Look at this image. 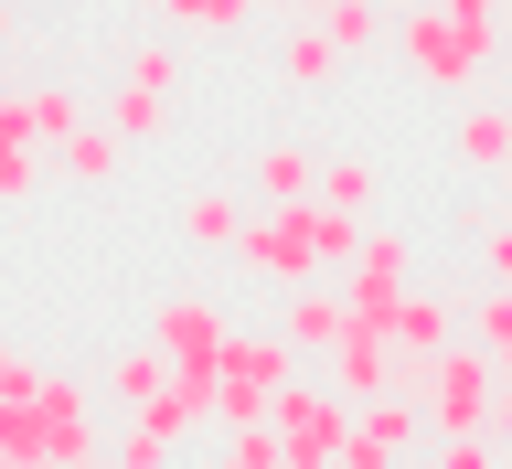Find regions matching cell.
I'll return each mask as SVG.
<instances>
[{
	"label": "cell",
	"instance_id": "obj_26",
	"mask_svg": "<svg viewBox=\"0 0 512 469\" xmlns=\"http://www.w3.org/2000/svg\"><path fill=\"white\" fill-rule=\"evenodd\" d=\"M480 267H491V278H512V214H502V224H480Z\"/></svg>",
	"mask_w": 512,
	"mask_h": 469
},
{
	"label": "cell",
	"instance_id": "obj_12",
	"mask_svg": "<svg viewBox=\"0 0 512 469\" xmlns=\"http://www.w3.org/2000/svg\"><path fill=\"white\" fill-rule=\"evenodd\" d=\"M118 160H128V139H118L107 118H75V128L54 139V171H64V182H118Z\"/></svg>",
	"mask_w": 512,
	"mask_h": 469
},
{
	"label": "cell",
	"instance_id": "obj_20",
	"mask_svg": "<svg viewBox=\"0 0 512 469\" xmlns=\"http://www.w3.org/2000/svg\"><path fill=\"white\" fill-rule=\"evenodd\" d=\"M107 128H118V139H160V128H171V96L160 86H118L107 96Z\"/></svg>",
	"mask_w": 512,
	"mask_h": 469
},
{
	"label": "cell",
	"instance_id": "obj_29",
	"mask_svg": "<svg viewBox=\"0 0 512 469\" xmlns=\"http://www.w3.org/2000/svg\"><path fill=\"white\" fill-rule=\"evenodd\" d=\"M278 11H299V22H320V11H331V0H278Z\"/></svg>",
	"mask_w": 512,
	"mask_h": 469
},
{
	"label": "cell",
	"instance_id": "obj_2",
	"mask_svg": "<svg viewBox=\"0 0 512 469\" xmlns=\"http://www.w3.org/2000/svg\"><path fill=\"white\" fill-rule=\"evenodd\" d=\"M384 43L406 54L416 86L470 96L480 75H491V54H502V0H406V11L384 22Z\"/></svg>",
	"mask_w": 512,
	"mask_h": 469
},
{
	"label": "cell",
	"instance_id": "obj_15",
	"mask_svg": "<svg viewBox=\"0 0 512 469\" xmlns=\"http://www.w3.org/2000/svg\"><path fill=\"white\" fill-rule=\"evenodd\" d=\"M235 224H246V203H235V182H203V192H192V203H182V246H235Z\"/></svg>",
	"mask_w": 512,
	"mask_h": 469
},
{
	"label": "cell",
	"instance_id": "obj_25",
	"mask_svg": "<svg viewBox=\"0 0 512 469\" xmlns=\"http://www.w3.org/2000/svg\"><path fill=\"white\" fill-rule=\"evenodd\" d=\"M128 86H160V96H171V86H182V54H171V43H139V54H128Z\"/></svg>",
	"mask_w": 512,
	"mask_h": 469
},
{
	"label": "cell",
	"instance_id": "obj_18",
	"mask_svg": "<svg viewBox=\"0 0 512 469\" xmlns=\"http://www.w3.org/2000/svg\"><path fill=\"white\" fill-rule=\"evenodd\" d=\"M320 203H331V214H374V160L363 150H342V160H320Z\"/></svg>",
	"mask_w": 512,
	"mask_h": 469
},
{
	"label": "cell",
	"instance_id": "obj_3",
	"mask_svg": "<svg viewBox=\"0 0 512 469\" xmlns=\"http://www.w3.org/2000/svg\"><path fill=\"white\" fill-rule=\"evenodd\" d=\"M86 459H107V438L86 416V384L32 374L22 395H0V469H86Z\"/></svg>",
	"mask_w": 512,
	"mask_h": 469
},
{
	"label": "cell",
	"instance_id": "obj_23",
	"mask_svg": "<svg viewBox=\"0 0 512 469\" xmlns=\"http://www.w3.org/2000/svg\"><path fill=\"white\" fill-rule=\"evenodd\" d=\"M331 64H342V54H331V32H320V22H299V32H288V54H278V75H288V86H320Z\"/></svg>",
	"mask_w": 512,
	"mask_h": 469
},
{
	"label": "cell",
	"instance_id": "obj_6",
	"mask_svg": "<svg viewBox=\"0 0 512 469\" xmlns=\"http://www.w3.org/2000/svg\"><path fill=\"white\" fill-rule=\"evenodd\" d=\"M491 384H502V363L459 331V342L427 352V384H416V406H427V427H491Z\"/></svg>",
	"mask_w": 512,
	"mask_h": 469
},
{
	"label": "cell",
	"instance_id": "obj_5",
	"mask_svg": "<svg viewBox=\"0 0 512 469\" xmlns=\"http://www.w3.org/2000/svg\"><path fill=\"white\" fill-rule=\"evenodd\" d=\"M299 374V352H288V331H235V342L214 352V427H246V416H267V395Z\"/></svg>",
	"mask_w": 512,
	"mask_h": 469
},
{
	"label": "cell",
	"instance_id": "obj_31",
	"mask_svg": "<svg viewBox=\"0 0 512 469\" xmlns=\"http://www.w3.org/2000/svg\"><path fill=\"white\" fill-rule=\"evenodd\" d=\"M0 11H22V0H0Z\"/></svg>",
	"mask_w": 512,
	"mask_h": 469
},
{
	"label": "cell",
	"instance_id": "obj_4",
	"mask_svg": "<svg viewBox=\"0 0 512 469\" xmlns=\"http://www.w3.org/2000/svg\"><path fill=\"white\" fill-rule=\"evenodd\" d=\"M267 427H278V459H299V469H342L352 395H342V384H299V374H288L278 395H267Z\"/></svg>",
	"mask_w": 512,
	"mask_h": 469
},
{
	"label": "cell",
	"instance_id": "obj_19",
	"mask_svg": "<svg viewBox=\"0 0 512 469\" xmlns=\"http://www.w3.org/2000/svg\"><path fill=\"white\" fill-rule=\"evenodd\" d=\"M320 32H331V54H374V43H384V11H374V0H331V11H320Z\"/></svg>",
	"mask_w": 512,
	"mask_h": 469
},
{
	"label": "cell",
	"instance_id": "obj_32",
	"mask_svg": "<svg viewBox=\"0 0 512 469\" xmlns=\"http://www.w3.org/2000/svg\"><path fill=\"white\" fill-rule=\"evenodd\" d=\"M139 11H160V0H139Z\"/></svg>",
	"mask_w": 512,
	"mask_h": 469
},
{
	"label": "cell",
	"instance_id": "obj_24",
	"mask_svg": "<svg viewBox=\"0 0 512 469\" xmlns=\"http://www.w3.org/2000/svg\"><path fill=\"white\" fill-rule=\"evenodd\" d=\"M224 469H278V427H267V416L224 427Z\"/></svg>",
	"mask_w": 512,
	"mask_h": 469
},
{
	"label": "cell",
	"instance_id": "obj_22",
	"mask_svg": "<svg viewBox=\"0 0 512 469\" xmlns=\"http://www.w3.org/2000/svg\"><path fill=\"white\" fill-rule=\"evenodd\" d=\"M22 118H32V139H43V150H54L64 128L86 118V96H75V86H22Z\"/></svg>",
	"mask_w": 512,
	"mask_h": 469
},
{
	"label": "cell",
	"instance_id": "obj_17",
	"mask_svg": "<svg viewBox=\"0 0 512 469\" xmlns=\"http://www.w3.org/2000/svg\"><path fill=\"white\" fill-rule=\"evenodd\" d=\"M459 331H470L491 363H512V278H491V288H480L470 310H459Z\"/></svg>",
	"mask_w": 512,
	"mask_h": 469
},
{
	"label": "cell",
	"instance_id": "obj_13",
	"mask_svg": "<svg viewBox=\"0 0 512 469\" xmlns=\"http://www.w3.org/2000/svg\"><path fill=\"white\" fill-rule=\"evenodd\" d=\"M502 150H512V107L502 96H459V171H502Z\"/></svg>",
	"mask_w": 512,
	"mask_h": 469
},
{
	"label": "cell",
	"instance_id": "obj_16",
	"mask_svg": "<svg viewBox=\"0 0 512 469\" xmlns=\"http://www.w3.org/2000/svg\"><path fill=\"white\" fill-rule=\"evenodd\" d=\"M160 384H171V352H160V342H128L118 363H107V395H118V406H150Z\"/></svg>",
	"mask_w": 512,
	"mask_h": 469
},
{
	"label": "cell",
	"instance_id": "obj_28",
	"mask_svg": "<svg viewBox=\"0 0 512 469\" xmlns=\"http://www.w3.org/2000/svg\"><path fill=\"white\" fill-rule=\"evenodd\" d=\"M32 374H43V363H32V352H11V342H0V395H22Z\"/></svg>",
	"mask_w": 512,
	"mask_h": 469
},
{
	"label": "cell",
	"instance_id": "obj_27",
	"mask_svg": "<svg viewBox=\"0 0 512 469\" xmlns=\"http://www.w3.org/2000/svg\"><path fill=\"white\" fill-rule=\"evenodd\" d=\"M491 448L512 459V363H502V384H491Z\"/></svg>",
	"mask_w": 512,
	"mask_h": 469
},
{
	"label": "cell",
	"instance_id": "obj_21",
	"mask_svg": "<svg viewBox=\"0 0 512 469\" xmlns=\"http://www.w3.org/2000/svg\"><path fill=\"white\" fill-rule=\"evenodd\" d=\"M160 22L171 32H246L256 0H160Z\"/></svg>",
	"mask_w": 512,
	"mask_h": 469
},
{
	"label": "cell",
	"instance_id": "obj_8",
	"mask_svg": "<svg viewBox=\"0 0 512 469\" xmlns=\"http://www.w3.org/2000/svg\"><path fill=\"white\" fill-rule=\"evenodd\" d=\"M406 288H416V246L395 235V224H363V246H352V267H342V299L363 320H384Z\"/></svg>",
	"mask_w": 512,
	"mask_h": 469
},
{
	"label": "cell",
	"instance_id": "obj_9",
	"mask_svg": "<svg viewBox=\"0 0 512 469\" xmlns=\"http://www.w3.org/2000/svg\"><path fill=\"white\" fill-rule=\"evenodd\" d=\"M150 342L171 352V363H214V352L235 342V310H224V299H203V288H171V299L150 310Z\"/></svg>",
	"mask_w": 512,
	"mask_h": 469
},
{
	"label": "cell",
	"instance_id": "obj_14",
	"mask_svg": "<svg viewBox=\"0 0 512 469\" xmlns=\"http://www.w3.org/2000/svg\"><path fill=\"white\" fill-rule=\"evenodd\" d=\"M310 182H320V160L288 150V139H267V150L246 160V192H256V203H310Z\"/></svg>",
	"mask_w": 512,
	"mask_h": 469
},
{
	"label": "cell",
	"instance_id": "obj_1",
	"mask_svg": "<svg viewBox=\"0 0 512 469\" xmlns=\"http://www.w3.org/2000/svg\"><path fill=\"white\" fill-rule=\"evenodd\" d=\"M352 246H363V214H331V203H256L246 224H235V246H224V267L256 288H299V278H342Z\"/></svg>",
	"mask_w": 512,
	"mask_h": 469
},
{
	"label": "cell",
	"instance_id": "obj_7",
	"mask_svg": "<svg viewBox=\"0 0 512 469\" xmlns=\"http://www.w3.org/2000/svg\"><path fill=\"white\" fill-rule=\"evenodd\" d=\"M416 448H427V406H416V395H395V384H384V395H363V406H352V427H342V469H395V459H416Z\"/></svg>",
	"mask_w": 512,
	"mask_h": 469
},
{
	"label": "cell",
	"instance_id": "obj_11",
	"mask_svg": "<svg viewBox=\"0 0 512 469\" xmlns=\"http://www.w3.org/2000/svg\"><path fill=\"white\" fill-rule=\"evenodd\" d=\"M384 342H395V363H427L438 342H459V299H438V288H406V299L384 310Z\"/></svg>",
	"mask_w": 512,
	"mask_h": 469
},
{
	"label": "cell",
	"instance_id": "obj_10",
	"mask_svg": "<svg viewBox=\"0 0 512 469\" xmlns=\"http://www.w3.org/2000/svg\"><path fill=\"white\" fill-rule=\"evenodd\" d=\"M320 363H331V384H342L352 406H363V395H384V384H395V342H384V320H363V310L342 320V342L320 352Z\"/></svg>",
	"mask_w": 512,
	"mask_h": 469
},
{
	"label": "cell",
	"instance_id": "obj_30",
	"mask_svg": "<svg viewBox=\"0 0 512 469\" xmlns=\"http://www.w3.org/2000/svg\"><path fill=\"white\" fill-rule=\"evenodd\" d=\"M491 182H512V150H502V171H491Z\"/></svg>",
	"mask_w": 512,
	"mask_h": 469
}]
</instances>
